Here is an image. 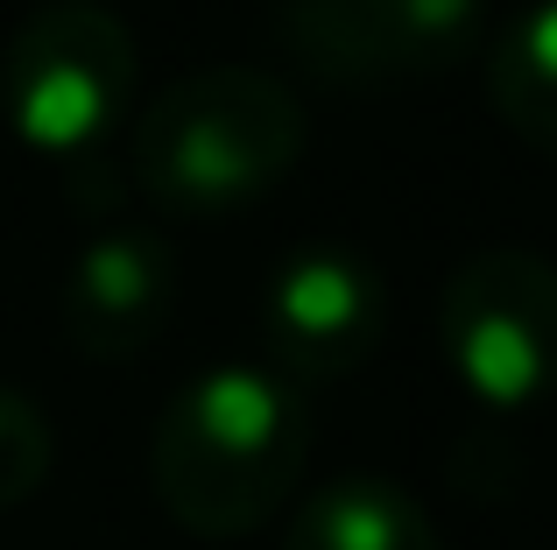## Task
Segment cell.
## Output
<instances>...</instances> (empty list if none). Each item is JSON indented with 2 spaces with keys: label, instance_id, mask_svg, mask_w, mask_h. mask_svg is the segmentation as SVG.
Returning <instances> with one entry per match:
<instances>
[{
  "label": "cell",
  "instance_id": "obj_1",
  "mask_svg": "<svg viewBox=\"0 0 557 550\" xmlns=\"http://www.w3.org/2000/svg\"><path fill=\"white\" fill-rule=\"evenodd\" d=\"M311 466V402L269 360L198 367L156 416L149 480L163 515L190 537L261 529Z\"/></svg>",
  "mask_w": 557,
  "mask_h": 550
},
{
  "label": "cell",
  "instance_id": "obj_2",
  "mask_svg": "<svg viewBox=\"0 0 557 550\" xmlns=\"http://www.w3.org/2000/svg\"><path fill=\"white\" fill-rule=\"evenodd\" d=\"M304 141H311V113L275 71L198 64L141 107L127 163L163 212L219 220L283 191L289 170L304 163Z\"/></svg>",
  "mask_w": 557,
  "mask_h": 550
},
{
  "label": "cell",
  "instance_id": "obj_3",
  "mask_svg": "<svg viewBox=\"0 0 557 550\" xmlns=\"http://www.w3.org/2000/svg\"><path fill=\"white\" fill-rule=\"evenodd\" d=\"M141 50L107 0H42L0 50V121L42 163H92L127 127Z\"/></svg>",
  "mask_w": 557,
  "mask_h": 550
},
{
  "label": "cell",
  "instance_id": "obj_4",
  "mask_svg": "<svg viewBox=\"0 0 557 550\" xmlns=\"http://www.w3.org/2000/svg\"><path fill=\"white\" fill-rule=\"evenodd\" d=\"M437 360L494 416L557 396V262L530 248H480L437 289Z\"/></svg>",
  "mask_w": 557,
  "mask_h": 550
},
{
  "label": "cell",
  "instance_id": "obj_5",
  "mask_svg": "<svg viewBox=\"0 0 557 550\" xmlns=\"http://www.w3.org/2000/svg\"><path fill=\"white\" fill-rule=\"evenodd\" d=\"M487 0H283L275 36L339 92H395V85L451 78L487 50Z\"/></svg>",
  "mask_w": 557,
  "mask_h": 550
},
{
  "label": "cell",
  "instance_id": "obj_6",
  "mask_svg": "<svg viewBox=\"0 0 557 550\" xmlns=\"http://www.w3.org/2000/svg\"><path fill=\"white\" fill-rule=\"evenodd\" d=\"M388 339V275L346 240H304L261 283V353L283 382H346Z\"/></svg>",
  "mask_w": 557,
  "mask_h": 550
},
{
  "label": "cell",
  "instance_id": "obj_7",
  "mask_svg": "<svg viewBox=\"0 0 557 550\" xmlns=\"http://www.w3.org/2000/svg\"><path fill=\"white\" fill-rule=\"evenodd\" d=\"M177 311V248L156 226H99L57 283V325L85 360H135Z\"/></svg>",
  "mask_w": 557,
  "mask_h": 550
},
{
  "label": "cell",
  "instance_id": "obj_8",
  "mask_svg": "<svg viewBox=\"0 0 557 550\" xmlns=\"http://www.w3.org/2000/svg\"><path fill=\"white\" fill-rule=\"evenodd\" d=\"M283 550H437V529L409 487L346 473V480L297 501Z\"/></svg>",
  "mask_w": 557,
  "mask_h": 550
},
{
  "label": "cell",
  "instance_id": "obj_9",
  "mask_svg": "<svg viewBox=\"0 0 557 550\" xmlns=\"http://www.w3.org/2000/svg\"><path fill=\"white\" fill-rule=\"evenodd\" d=\"M487 107L516 141L557 163V0H522L487 36Z\"/></svg>",
  "mask_w": 557,
  "mask_h": 550
},
{
  "label": "cell",
  "instance_id": "obj_10",
  "mask_svg": "<svg viewBox=\"0 0 557 550\" xmlns=\"http://www.w3.org/2000/svg\"><path fill=\"white\" fill-rule=\"evenodd\" d=\"M50 459H57V438L42 424V410L22 388L0 382V509H22L50 480Z\"/></svg>",
  "mask_w": 557,
  "mask_h": 550
}]
</instances>
